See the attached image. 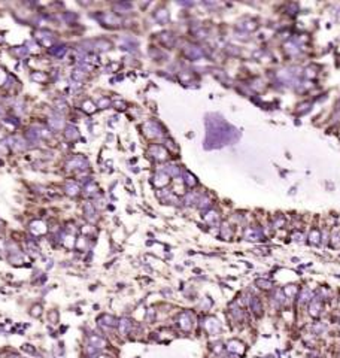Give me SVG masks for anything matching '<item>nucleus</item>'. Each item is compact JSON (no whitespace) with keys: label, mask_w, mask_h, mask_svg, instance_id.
<instances>
[{"label":"nucleus","mask_w":340,"mask_h":358,"mask_svg":"<svg viewBox=\"0 0 340 358\" xmlns=\"http://www.w3.org/2000/svg\"><path fill=\"white\" fill-rule=\"evenodd\" d=\"M221 237L225 239V240H230L231 239V228L228 224H222L221 225Z\"/></svg>","instance_id":"9"},{"label":"nucleus","mask_w":340,"mask_h":358,"mask_svg":"<svg viewBox=\"0 0 340 358\" xmlns=\"http://www.w3.org/2000/svg\"><path fill=\"white\" fill-rule=\"evenodd\" d=\"M321 311H322V303L319 300V297H315L313 300L310 301V304H309V313L316 318V316L321 315Z\"/></svg>","instance_id":"3"},{"label":"nucleus","mask_w":340,"mask_h":358,"mask_svg":"<svg viewBox=\"0 0 340 358\" xmlns=\"http://www.w3.org/2000/svg\"><path fill=\"white\" fill-rule=\"evenodd\" d=\"M283 222H285V221H283V217H278L276 221H274V228H281L283 225Z\"/></svg>","instance_id":"16"},{"label":"nucleus","mask_w":340,"mask_h":358,"mask_svg":"<svg viewBox=\"0 0 340 358\" xmlns=\"http://www.w3.org/2000/svg\"><path fill=\"white\" fill-rule=\"evenodd\" d=\"M23 351L25 352V354H30V355H37V352H36L34 346H33V345H30V343H24V345H23Z\"/></svg>","instance_id":"14"},{"label":"nucleus","mask_w":340,"mask_h":358,"mask_svg":"<svg viewBox=\"0 0 340 358\" xmlns=\"http://www.w3.org/2000/svg\"><path fill=\"white\" fill-rule=\"evenodd\" d=\"M257 285L263 289H270L272 288V282L270 281H266V279H258L257 281Z\"/></svg>","instance_id":"13"},{"label":"nucleus","mask_w":340,"mask_h":358,"mask_svg":"<svg viewBox=\"0 0 340 358\" xmlns=\"http://www.w3.org/2000/svg\"><path fill=\"white\" fill-rule=\"evenodd\" d=\"M249 307H251V311L255 313L257 316H261V315H263V307H261V301H260L258 297H251Z\"/></svg>","instance_id":"5"},{"label":"nucleus","mask_w":340,"mask_h":358,"mask_svg":"<svg viewBox=\"0 0 340 358\" xmlns=\"http://www.w3.org/2000/svg\"><path fill=\"white\" fill-rule=\"evenodd\" d=\"M227 351L234 354V355H242L245 352V345L242 342H239V340H230L227 343Z\"/></svg>","instance_id":"2"},{"label":"nucleus","mask_w":340,"mask_h":358,"mask_svg":"<svg viewBox=\"0 0 340 358\" xmlns=\"http://www.w3.org/2000/svg\"><path fill=\"white\" fill-rule=\"evenodd\" d=\"M32 316H39L40 313H42V307L40 306H33V309H32Z\"/></svg>","instance_id":"15"},{"label":"nucleus","mask_w":340,"mask_h":358,"mask_svg":"<svg viewBox=\"0 0 340 358\" xmlns=\"http://www.w3.org/2000/svg\"><path fill=\"white\" fill-rule=\"evenodd\" d=\"M315 357H316V354H309L307 355V358H315Z\"/></svg>","instance_id":"17"},{"label":"nucleus","mask_w":340,"mask_h":358,"mask_svg":"<svg viewBox=\"0 0 340 358\" xmlns=\"http://www.w3.org/2000/svg\"><path fill=\"white\" fill-rule=\"evenodd\" d=\"M88 343H90V345H93V346L99 348V349H102V348L106 346V340H104V339H102V337H99V336H90V339H88Z\"/></svg>","instance_id":"7"},{"label":"nucleus","mask_w":340,"mask_h":358,"mask_svg":"<svg viewBox=\"0 0 340 358\" xmlns=\"http://www.w3.org/2000/svg\"><path fill=\"white\" fill-rule=\"evenodd\" d=\"M116 318L115 316H112V315H108V313H104V315H102L100 318H99V324L100 325H106V327H115L116 325Z\"/></svg>","instance_id":"6"},{"label":"nucleus","mask_w":340,"mask_h":358,"mask_svg":"<svg viewBox=\"0 0 340 358\" xmlns=\"http://www.w3.org/2000/svg\"><path fill=\"white\" fill-rule=\"evenodd\" d=\"M84 213H85V217L90 221L96 220V209H94V206H93L91 203H85V206H84Z\"/></svg>","instance_id":"8"},{"label":"nucleus","mask_w":340,"mask_h":358,"mask_svg":"<svg viewBox=\"0 0 340 358\" xmlns=\"http://www.w3.org/2000/svg\"><path fill=\"white\" fill-rule=\"evenodd\" d=\"M178 324L183 331H190L193 328V318H191L190 312H182L178 316Z\"/></svg>","instance_id":"1"},{"label":"nucleus","mask_w":340,"mask_h":358,"mask_svg":"<svg viewBox=\"0 0 340 358\" xmlns=\"http://www.w3.org/2000/svg\"><path fill=\"white\" fill-rule=\"evenodd\" d=\"M319 239H321V234H319V231H318V230H312V231H310V234H309V242L312 243V245H318V243H319Z\"/></svg>","instance_id":"11"},{"label":"nucleus","mask_w":340,"mask_h":358,"mask_svg":"<svg viewBox=\"0 0 340 358\" xmlns=\"http://www.w3.org/2000/svg\"><path fill=\"white\" fill-rule=\"evenodd\" d=\"M204 220L207 221L209 224H216V221H218V213H215V212H209L206 217H204Z\"/></svg>","instance_id":"12"},{"label":"nucleus","mask_w":340,"mask_h":358,"mask_svg":"<svg viewBox=\"0 0 340 358\" xmlns=\"http://www.w3.org/2000/svg\"><path fill=\"white\" fill-rule=\"evenodd\" d=\"M118 328H119V334H128L130 331H131V328H133V322L128 319V318H123V319H119L118 321Z\"/></svg>","instance_id":"4"},{"label":"nucleus","mask_w":340,"mask_h":358,"mask_svg":"<svg viewBox=\"0 0 340 358\" xmlns=\"http://www.w3.org/2000/svg\"><path fill=\"white\" fill-rule=\"evenodd\" d=\"M66 193H67L69 196H76V194L79 193V188H78V185L76 184L69 182V184L66 185Z\"/></svg>","instance_id":"10"}]
</instances>
